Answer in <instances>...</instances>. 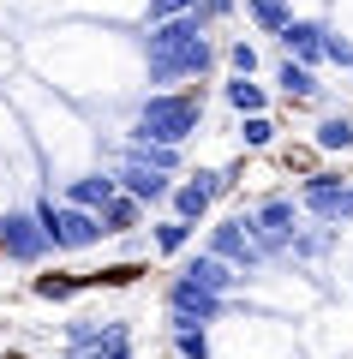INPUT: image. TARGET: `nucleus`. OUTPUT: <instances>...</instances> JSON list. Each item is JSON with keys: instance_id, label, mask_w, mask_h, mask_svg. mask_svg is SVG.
Returning a JSON list of instances; mask_svg holds the SVG:
<instances>
[{"instance_id": "nucleus-11", "label": "nucleus", "mask_w": 353, "mask_h": 359, "mask_svg": "<svg viewBox=\"0 0 353 359\" xmlns=\"http://www.w3.org/2000/svg\"><path fill=\"white\" fill-rule=\"evenodd\" d=\"M108 198H114V180H108V174H84V180H72L66 204H78V210H102Z\"/></svg>"}, {"instance_id": "nucleus-4", "label": "nucleus", "mask_w": 353, "mask_h": 359, "mask_svg": "<svg viewBox=\"0 0 353 359\" xmlns=\"http://www.w3.org/2000/svg\"><path fill=\"white\" fill-rule=\"evenodd\" d=\"M0 252L18 257V264H36V257L48 252V233H42V222H36V216H18V210H13V216L0 222Z\"/></svg>"}, {"instance_id": "nucleus-7", "label": "nucleus", "mask_w": 353, "mask_h": 359, "mask_svg": "<svg viewBox=\"0 0 353 359\" xmlns=\"http://www.w3.org/2000/svg\"><path fill=\"white\" fill-rule=\"evenodd\" d=\"M305 204L317 210V216H353V192H341L335 174H312V186H305Z\"/></svg>"}, {"instance_id": "nucleus-13", "label": "nucleus", "mask_w": 353, "mask_h": 359, "mask_svg": "<svg viewBox=\"0 0 353 359\" xmlns=\"http://www.w3.org/2000/svg\"><path fill=\"white\" fill-rule=\"evenodd\" d=\"M281 42H288L300 60H317V54H324V30H317V25H288V30H281Z\"/></svg>"}, {"instance_id": "nucleus-3", "label": "nucleus", "mask_w": 353, "mask_h": 359, "mask_svg": "<svg viewBox=\"0 0 353 359\" xmlns=\"http://www.w3.org/2000/svg\"><path fill=\"white\" fill-rule=\"evenodd\" d=\"M222 318H227V294H210L186 276L168 287V323L174 330H204V323H222Z\"/></svg>"}, {"instance_id": "nucleus-8", "label": "nucleus", "mask_w": 353, "mask_h": 359, "mask_svg": "<svg viewBox=\"0 0 353 359\" xmlns=\"http://www.w3.org/2000/svg\"><path fill=\"white\" fill-rule=\"evenodd\" d=\"M120 186H126V198H138V204H156V198H168L174 186L162 180V168H138L132 162L126 174H120Z\"/></svg>"}, {"instance_id": "nucleus-19", "label": "nucleus", "mask_w": 353, "mask_h": 359, "mask_svg": "<svg viewBox=\"0 0 353 359\" xmlns=\"http://www.w3.org/2000/svg\"><path fill=\"white\" fill-rule=\"evenodd\" d=\"M174 353L180 359H210V335L204 330H174Z\"/></svg>"}, {"instance_id": "nucleus-22", "label": "nucleus", "mask_w": 353, "mask_h": 359, "mask_svg": "<svg viewBox=\"0 0 353 359\" xmlns=\"http://www.w3.org/2000/svg\"><path fill=\"white\" fill-rule=\"evenodd\" d=\"M269 138H276V126H269L264 114H252V120H246V144H252V150H264Z\"/></svg>"}, {"instance_id": "nucleus-14", "label": "nucleus", "mask_w": 353, "mask_h": 359, "mask_svg": "<svg viewBox=\"0 0 353 359\" xmlns=\"http://www.w3.org/2000/svg\"><path fill=\"white\" fill-rule=\"evenodd\" d=\"M227 102H234V108H240V114H264V90H258L252 84V78H234V84H227Z\"/></svg>"}, {"instance_id": "nucleus-23", "label": "nucleus", "mask_w": 353, "mask_h": 359, "mask_svg": "<svg viewBox=\"0 0 353 359\" xmlns=\"http://www.w3.org/2000/svg\"><path fill=\"white\" fill-rule=\"evenodd\" d=\"M227 60H234V66H240L246 78H252V66H258V54H252V42H234V54H227Z\"/></svg>"}, {"instance_id": "nucleus-15", "label": "nucleus", "mask_w": 353, "mask_h": 359, "mask_svg": "<svg viewBox=\"0 0 353 359\" xmlns=\"http://www.w3.org/2000/svg\"><path fill=\"white\" fill-rule=\"evenodd\" d=\"M84 282H90V276H84ZM84 282H72V276H36V282H30V294H36V299H72Z\"/></svg>"}, {"instance_id": "nucleus-20", "label": "nucleus", "mask_w": 353, "mask_h": 359, "mask_svg": "<svg viewBox=\"0 0 353 359\" xmlns=\"http://www.w3.org/2000/svg\"><path fill=\"white\" fill-rule=\"evenodd\" d=\"M252 18H258V25H269V30H288V25H293V18L281 13V0H258V6H252Z\"/></svg>"}, {"instance_id": "nucleus-12", "label": "nucleus", "mask_w": 353, "mask_h": 359, "mask_svg": "<svg viewBox=\"0 0 353 359\" xmlns=\"http://www.w3.org/2000/svg\"><path fill=\"white\" fill-rule=\"evenodd\" d=\"M96 222H102V233H126L132 222H138V198H108Z\"/></svg>"}, {"instance_id": "nucleus-5", "label": "nucleus", "mask_w": 353, "mask_h": 359, "mask_svg": "<svg viewBox=\"0 0 353 359\" xmlns=\"http://www.w3.org/2000/svg\"><path fill=\"white\" fill-rule=\"evenodd\" d=\"M48 240H54V252H84V245H96V240H102V222H96V210H78V204H66V210H60V222L48 228Z\"/></svg>"}, {"instance_id": "nucleus-1", "label": "nucleus", "mask_w": 353, "mask_h": 359, "mask_svg": "<svg viewBox=\"0 0 353 359\" xmlns=\"http://www.w3.org/2000/svg\"><path fill=\"white\" fill-rule=\"evenodd\" d=\"M210 66V42H204L198 18H168L150 36V78H192Z\"/></svg>"}, {"instance_id": "nucleus-10", "label": "nucleus", "mask_w": 353, "mask_h": 359, "mask_svg": "<svg viewBox=\"0 0 353 359\" xmlns=\"http://www.w3.org/2000/svg\"><path fill=\"white\" fill-rule=\"evenodd\" d=\"M168 198H174V216H180V222H204V216H210V204H215V198H210V186H204L198 174H192L186 186H174Z\"/></svg>"}, {"instance_id": "nucleus-17", "label": "nucleus", "mask_w": 353, "mask_h": 359, "mask_svg": "<svg viewBox=\"0 0 353 359\" xmlns=\"http://www.w3.org/2000/svg\"><path fill=\"white\" fill-rule=\"evenodd\" d=\"M281 90H288V96H300V102H305V96H317V78L312 72H305V66H281Z\"/></svg>"}, {"instance_id": "nucleus-2", "label": "nucleus", "mask_w": 353, "mask_h": 359, "mask_svg": "<svg viewBox=\"0 0 353 359\" xmlns=\"http://www.w3.org/2000/svg\"><path fill=\"white\" fill-rule=\"evenodd\" d=\"M198 132V102L192 96H150L138 114V144H180Z\"/></svg>"}, {"instance_id": "nucleus-9", "label": "nucleus", "mask_w": 353, "mask_h": 359, "mask_svg": "<svg viewBox=\"0 0 353 359\" xmlns=\"http://www.w3.org/2000/svg\"><path fill=\"white\" fill-rule=\"evenodd\" d=\"M186 282L210 287V294H227V287H234V264H222L215 252H204V257H192V264H186Z\"/></svg>"}, {"instance_id": "nucleus-21", "label": "nucleus", "mask_w": 353, "mask_h": 359, "mask_svg": "<svg viewBox=\"0 0 353 359\" xmlns=\"http://www.w3.org/2000/svg\"><path fill=\"white\" fill-rule=\"evenodd\" d=\"M90 359H132V330H120L114 341H102V347H96Z\"/></svg>"}, {"instance_id": "nucleus-6", "label": "nucleus", "mask_w": 353, "mask_h": 359, "mask_svg": "<svg viewBox=\"0 0 353 359\" xmlns=\"http://www.w3.org/2000/svg\"><path fill=\"white\" fill-rule=\"evenodd\" d=\"M252 240H258V233H252V222L240 216V222H222V228H215L210 252L222 257V264H240V269H252V264H258V245H252Z\"/></svg>"}, {"instance_id": "nucleus-18", "label": "nucleus", "mask_w": 353, "mask_h": 359, "mask_svg": "<svg viewBox=\"0 0 353 359\" xmlns=\"http://www.w3.org/2000/svg\"><path fill=\"white\" fill-rule=\"evenodd\" d=\"M317 144L324 150H353V120H324L317 126Z\"/></svg>"}, {"instance_id": "nucleus-16", "label": "nucleus", "mask_w": 353, "mask_h": 359, "mask_svg": "<svg viewBox=\"0 0 353 359\" xmlns=\"http://www.w3.org/2000/svg\"><path fill=\"white\" fill-rule=\"evenodd\" d=\"M186 240H192V222H180V216H168L156 228V252H186Z\"/></svg>"}]
</instances>
